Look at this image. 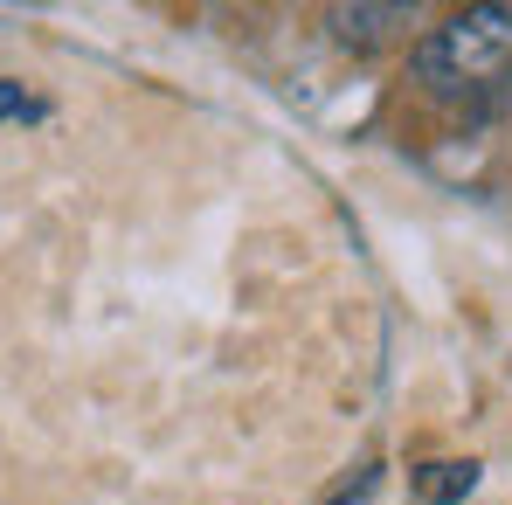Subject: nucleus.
Returning a JSON list of instances; mask_svg holds the SVG:
<instances>
[{
    "label": "nucleus",
    "mask_w": 512,
    "mask_h": 505,
    "mask_svg": "<svg viewBox=\"0 0 512 505\" xmlns=\"http://www.w3.org/2000/svg\"><path fill=\"white\" fill-rule=\"evenodd\" d=\"M416 77L429 90H492L512 77V7L485 0L450 14L416 42Z\"/></svg>",
    "instance_id": "nucleus-1"
},
{
    "label": "nucleus",
    "mask_w": 512,
    "mask_h": 505,
    "mask_svg": "<svg viewBox=\"0 0 512 505\" xmlns=\"http://www.w3.org/2000/svg\"><path fill=\"white\" fill-rule=\"evenodd\" d=\"M478 478H485V464H471V457H436V464H423V471L409 478V492H416V505H464L478 492Z\"/></svg>",
    "instance_id": "nucleus-2"
},
{
    "label": "nucleus",
    "mask_w": 512,
    "mask_h": 505,
    "mask_svg": "<svg viewBox=\"0 0 512 505\" xmlns=\"http://www.w3.org/2000/svg\"><path fill=\"white\" fill-rule=\"evenodd\" d=\"M326 21H333V35L346 49H381L409 28V7H333Z\"/></svg>",
    "instance_id": "nucleus-3"
},
{
    "label": "nucleus",
    "mask_w": 512,
    "mask_h": 505,
    "mask_svg": "<svg viewBox=\"0 0 512 505\" xmlns=\"http://www.w3.org/2000/svg\"><path fill=\"white\" fill-rule=\"evenodd\" d=\"M14 111H21V118H35L42 104H35V97H21L14 84H0V118H14Z\"/></svg>",
    "instance_id": "nucleus-4"
}]
</instances>
